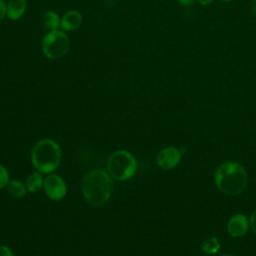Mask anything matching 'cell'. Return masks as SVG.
<instances>
[{"mask_svg":"<svg viewBox=\"0 0 256 256\" xmlns=\"http://www.w3.org/2000/svg\"><path fill=\"white\" fill-rule=\"evenodd\" d=\"M82 194L92 206H102L108 202L113 191L112 177L105 171L95 169L89 171L82 180Z\"/></svg>","mask_w":256,"mask_h":256,"instance_id":"obj_1","label":"cell"},{"mask_svg":"<svg viewBox=\"0 0 256 256\" xmlns=\"http://www.w3.org/2000/svg\"><path fill=\"white\" fill-rule=\"evenodd\" d=\"M247 173L238 162H225L215 172V184L218 189L227 195L241 193L247 185Z\"/></svg>","mask_w":256,"mask_h":256,"instance_id":"obj_2","label":"cell"},{"mask_svg":"<svg viewBox=\"0 0 256 256\" xmlns=\"http://www.w3.org/2000/svg\"><path fill=\"white\" fill-rule=\"evenodd\" d=\"M31 161L38 172L51 173L61 161L60 146L51 139L38 141L31 151Z\"/></svg>","mask_w":256,"mask_h":256,"instance_id":"obj_3","label":"cell"},{"mask_svg":"<svg viewBox=\"0 0 256 256\" xmlns=\"http://www.w3.org/2000/svg\"><path fill=\"white\" fill-rule=\"evenodd\" d=\"M107 169L112 178L123 181L134 176L137 169V162L134 156L128 151L117 150L109 157Z\"/></svg>","mask_w":256,"mask_h":256,"instance_id":"obj_4","label":"cell"},{"mask_svg":"<svg viewBox=\"0 0 256 256\" xmlns=\"http://www.w3.org/2000/svg\"><path fill=\"white\" fill-rule=\"evenodd\" d=\"M70 42L68 36L60 30L49 31L43 38L41 48L43 54L50 59L63 57L69 50Z\"/></svg>","mask_w":256,"mask_h":256,"instance_id":"obj_5","label":"cell"},{"mask_svg":"<svg viewBox=\"0 0 256 256\" xmlns=\"http://www.w3.org/2000/svg\"><path fill=\"white\" fill-rule=\"evenodd\" d=\"M43 189L48 198L58 201L64 198L67 188L64 180L57 174H49L43 182Z\"/></svg>","mask_w":256,"mask_h":256,"instance_id":"obj_6","label":"cell"},{"mask_svg":"<svg viewBox=\"0 0 256 256\" xmlns=\"http://www.w3.org/2000/svg\"><path fill=\"white\" fill-rule=\"evenodd\" d=\"M181 159V152L175 147L163 148L156 157L157 164L162 169H171L175 167Z\"/></svg>","mask_w":256,"mask_h":256,"instance_id":"obj_7","label":"cell"},{"mask_svg":"<svg viewBox=\"0 0 256 256\" xmlns=\"http://www.w3.org/2000/svg\"><path fill=\"white\" fill-rule=\"evenodd\" d=\"M250 222L243 214H236L232 216L227 223L228 233L232 237H241L248 231Z\"/></svg>","mask_w":256,"mask_h":256,"instance_id":"obj_8","label":"cell"},{"mask_svg":"<svg viewBox=\"0 0 256 256\" xmlns=\"http://www.w3.org/2000/svg\"><path fill=\"white\" fill-rule=\"evenodd\" d=\"M81 22H82L81 14L76 10H71L66 12L62 16L60 27L66 31H73L80 26Z\"/></svg>","mask_w":256,"mask_h":256,"instance_id":"obj_9","label":"cell"},{"mask_svg":"<svg viewBox=\"0 0 256 256\" xmlns=\"http://www.w3.org/2000/svg\"><path fill=\"white\" fill-rule=\"evenodd\" d=\"M26 0H10L6 7V15L10 20H18L26 11Z\"/></svg>","mask_w":256,"mask_h":256,"instance_id":"obj_10","label":"cell"},{"mask_svg":"<svg viewBox=\"0 0 256 256\" xmlns=\"http://www.w3.org/2000/svg\"><path fill=\"white\" fill-rule=\"evenodd\" d=\"M43 178L40 173L33 172L26 179V188L30 192H38L41 188H43Z\"/></svg>","mask_w":256,"mask_h":256,"instance_id":"obj_11","label":"cell"},{"mask_svg":"<svg viewBox=\"0 0 256 256\" xmlns=\"http://www.w3.org/2000/svg\"><path fill=\"white\" fill-rule=\"evenodd\" d=\"M7 187V191L8 193L15 197V198H21L26 194V185H24L23 183H21L20 181L17 180H11L7 183L6 185Z\"/></svg>","mask_w":256,"mask_h":256,"instance_id":"obj_12","label":"cell"},{"mask_svg":"<svg viewBox=\"0 0 256 256\" xmlns=\"http://www.w3.org/2000/svg\"><path fill=\"white\" fill-rule=\"evenodd\" d=\"M43 23H44V26L49 31H52V30H57L58 29V27L60 26L61 20H60L57 13H55L54 11L49 10L44 14Z\"/></svg>","mask_w":256,"mask_h":256,"instance_id":"obj_13","label":"cell"},{"mask_svg":"<svg viewBox=\"0 0 256 256\" xmlns=\"http://www.w3.org/2000/svg\"><path fill=\"white\" fill-rule=\"evenodd\" d=\"M201 249L206 254H215L220 249L219 240L216 237H209L202 242Z\"/></svg>","mask_w":256,"mask_h":256,"instance_id":"obj_14","label":"cell"},{"mask_svg":"<svg viewBox=\"0 0 256 256\" xmlns=\"http://www.w3.org/2000/svg\"><path fill=\"white\" fill-rule=\"evenodd\" d=\"M8 182H9L8 171L3 165L0 164V188L6 186Z\"/></svg>","mask_w":256,"mask_h":256,"instance_id":"obj_15","label":"cell"},{"mask_svg":"<svg viewBox=\"0 0 256 256\" xmlns=\"http://www.w3.org/2000/svg\"><path fill=\"white\" fill-rule=\"evenodd\" d=\"M0 256H13V253L9 247L0 246Z\"/></svg>","mask_w":256,"mask_h":256,"instance_id":"obj_16","label":"cell"},{"mask_svg":"<svg viewBox=\"0 0 256 256\" xmlns=\"http://www.w3.org/2000/svg\"><path fill=\"white\" fill-rule=\"evenodd\" d=\"M6 4L3 0H0V22L4 19L6 15Z\"/></svg>","mask_w":256,"mask_h":256,"instance_id":"obj_17","label":"cell"},{"mask_svg":"<svg viewBox=\"0 0 256 256\" xmlns=\"http://www.w3.org/2000/svg\"><path fill=\"white\" fill-rule=\"evenodd\" d=\"M250 226H251L253 232L256 233V211H254L253 214L251 215V218H250Z\"/></svg>","mask_w":256,"mask_h":256,"instance_id":"obj_18","label":"cell"},{"mask_svg":"<svg viewBox=\"0 0 256 256\" xmlns=\"http://www.w3.org/2000/svg\"><path fill=\"white\" fill-rule=\"evenodd\" d=\"M178 2L183 6H189L194 2V0H178Z\"/></svg>","mask_w":256,"mask_h":256,"instance_id":"obj_19","label":"cell"},{"mask_svg":"<svg viewBox=\"0 0 256 256\" xmlns=\"http://www.w3.org/2000/svg\"><path fill=\"white\" fill-rule=\"evenodd\" d=\"M251 11L256 16V0H252L251 2Z\"/></svg>","mask_w":256,"mask_h":256,"instance_id":"obj_20","label":"cell"},{"mask_svg":"<svg viewBox=\"0 0 256 256\" xmlns=\"http://www.w3.org/2000/svg\"><path fill=\"white\" fill-rule=\"evenodd\" d=\"M212 1H213V0H198V2H199L201 5H203V6L209 5L210 3H212Z\"/></svg>","mask_w":256,"mask_h":256,"instance_id":"obj_21","label":"cell"},{"mask_svg":"<svg viewBox=\"0 0 256 256\" xmlns=\"http://www.w3.org/2000/svg\"><path fill=\"white\" fill-rule=\"evenodd\" d=\"M220 256H234V255H232V254H222Z\"/></svg>","mask_w":256,"mask_h":256,"instance_id":"obj_22","label":"cell"},{"mask_svg":"<svg viewBox=\"0 0 256 256\" xmlns=\"http://www.w3.org/2000/svg\"><path fill=\"white\" fill-rule=\"evenodd\" d=\"M220 1H223V2H230V1H232V0H220Z\"/></svg>","mask_w":256,"mask_h":256,"instance_id":"obj_23","label":"cell"}]
</instances>
